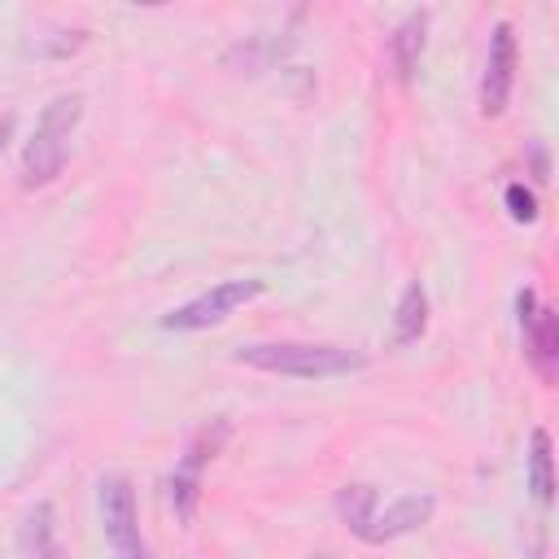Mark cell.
I'll use <instances>...</instances> for the list:
<instances>
[{
  "label": "cell",
  "instance_id": "obj_1",
  "mask_svg": "<svg viewBox=\"0 0 559 559\" xmlns=\"http://www.w3.org/2000/svg\"><path fill=\"white\" fill-rule=\"evenodd\" d=\"M240 367L253 371H271V376H288V380H332V376H349L367 367L362 349H345V345H328V341H262V345H240L231 354Z\"/></svg>",
  "mask_w": 559,
  "mask_h": 559
},
{
  "label": "cell",
  "instance_id": "obj_2",
  "mask_svg": "<svg viewBox=\"0 0 559 559\" xmlns=\"http://www.w3.org/2000/svg\"><path fill=\"white\" fill-rule=\"evenodd\" d=\"M79 118H83V96L79 92H61L44 105V114L35 122V135L22 148V166H17L22 188H48L61 175Z\"/></svg>",
  "mask_w": 559,
  "mask_h": 559
},
{
  "label": "cell",
  "instance_id": "obj_3",
  "mask_svg": "<svg viewBox=\"0 0 559 559\" xmlns=\"http://www.w3.org/2000/svg\"><path fill=\"white\" fill-rule=\"evenodd\" d=\"M227 432H231V428H227V419L218 415V419L201 424L197 437L188 441V450L179 454V463H175V472H170V480H166V493H170V507H175L179 524H192V515H197V498H201V476H205L210 459L223 450Z\"/></svg>",
  "mask_w": 559,
  "mask_h": 559
},
{
  "label": "cell",
  "instance_id": "obj_4",
  "mask_svg": "<svg viewBox=\"0 0 559 559\" xmlns=\"http://www.w3.org/2000/svg\"><path fill=\"white\" fill-rule=\"evenodd\" d=\"M266 293V280H223L214 288H205L201 297L175 306L170 314H162V328L166 332H201V328H214L223 323L227 314H236L240 306H249L253 297Z\"/></svg>",
  "mask_w": 559,
  "mask_h": 559
},
{
  "label": "cell",
  "instance_id": "obj_5",
  "mask_svg": "<svg viewBox=\"0 0 559 559\" xmlns=\"http://www.w3.org/2000/svg\"><path fill=\"white\" fill-rule=\"evenodd\" d=\"M96 502H100V524H105V537L118 555H144V542H140V511H135V485L118 472L100 476L96 485Z\"/></svg>",
  "mask_w": 559,
  "mask_h": 559
},
{
  "label": "cell",
  "instance_id": "obj_6",
  "mask_svg": "<svg viewBox=\"0 0 559 559\" xmlns=\"http://www.w3.org/2000/svg\"><path fill=\"white\" fill-rule=\"evenodd\" d=\"M515 87V31L511 22H498L489 31V57L480 74V118H502Z\"/></svg>",
  "mask_w": 559,
  "mask_h": 559
},
{
  "label": "cell",
  "instance_id": "obj_7",
  "mask_svg": "<svg viewBox=\"0 0 559 559\" xmlns=\"http://www.w3.org/2000/svg\"><path fill=\"white\" fill-rule=\"evenodd\" d=\"M437 511V498L432 493H402L393 498L389 507H376L371 524L362 528V542L367 546H384V542H397L406 533H419Z\"/></svg>",
  "mask_w": 559,
  "mask_h": 559
},
{
  "label": "cell",
  "instance_id": "obj_8",
  "mask_svg": "<svg viewBox=\"0 0 559 559\" xmlns=\"http://www.w3.org/2000/svg\"><path fill=\"white\" fill-rule=\"evenodd\" d=\"M17 559H66V546L57 537V511L52 502H35L22 511L17 533H13Z\"/></svg>",
  "mask_w": 559,
  "mask_h": 559
},
{
  "label": "cell",
  "instance_id": "obj_9",
  "mask_svg": "<svg viewBox=\"0 0 559 559\" xmlns=\"http://www.w3.org/2000/svg\"><path fill=\"white\" fill-rule=\"evenodd\" d=\"M424 31H428V13H411L393 35H389V57H393V70H397V83H411L415 70H419V57H424Z\"/></svg>",
  "mask_w": 559,
  "mask_h": 559
},
{
  "label": "cell",
  "instance_id": "obj_10",
  "mask_svg": "<svg viewBox=\"0 0 559 559\" xmlns=\"http://www.w3.org/2000/svg\"><path fill=\"white\" fill-rule=\"evenodd\" d=\"M520 336H524V349H528L533 367L542 371V380H550L555 376V358H559V319H555V310L537 306L533 310V323Z\"/></svg>",
  "mask_w": 559,
  "mask_h": 559
},
{
  "label": "cell",
  "instance_id": "obj_11",
  "mask_svg": "<svg viewBox=\"0 0 559 559\" xmlns=\"http://www.w3.org/2000/svg\"><path fill=\"white\" fill-rule=\"evenodd\" d=\"M428 332V293L419 280H411L393 306V345H415L419 336Z\"/></svg>",
  "mask_w": 559,
  "mask_h": 559
},
{
  "label": "cell",
  "instance_id": "obj_12",
  "mask_svg": "<svg viewBox=\"0 0 559 559\" xmlns=\"http://www.w3.org/2000/svg\"><path fill=\"white\" fill-rule=\"evenodd\" d=\"M336 515H341V524L354 533V537H362V528L371 524V515H376V507H380V498H376V489L371 485H362V480H354V485H341L336 489Z\"/></svg>",
  "mask_w": 559,
  "mask_h": 559
},
{
  "label": "cell",
  "instance_id": "obj_13",
  "mask_svg": "<svg viewBox=\"0 0 559 559\" xmlns=\"http://www.w3.org/2000/svg\"><path fill=\"white\" fill-rule=\"evenodd\" d=\"M528 489L542 507H550L555 476H550V432L546 428H533V437H528Z\"/></svg>",
  "mask_w": 559,
  "mask_h": 559
},
{
  "label": "cell",
  "instance_id": "obj_14",
  "mask_svg": "<svg viewBox=\"0 0 559 559\" xmlns=\"http://www.w3.org/2000/svg\"><path fill=\"white\" fill-rule=\"evenodd\" d=\"M502 201H507V214L515 218V223H537V197H533V188H524V183H507V192H502Z\"/></svg>",
  "mask_w": 559,
  "mask_h": 559
},
{
  "label": "cell",
  "instance_id": "obj_15",
  "mask_svg": "<svg viewBox=\"0 0 559 559\" xmlns=\"http://www.w3.org/2000/svg\"><path fill=\"white\" fill-rule=\"evenodd\" d=\"M9 135H13V114H4V118H0V153H4Z\"/></svg>",
  "mask_w": 559,
  "mask_h": 559
},
{
  "label": "cell",
  "instance_id": "obj_16",
  "mask_svg": "<svg viewBox=\"0 0 559 559\" xmlns=\"http://www.w3.org/2000/svg\"><path fill=\"white\" fill-rule=\"evenodd\" d=\"M533 166H537V179H546V153H542V144H533Z\"/></svg>",
  "mask_w": 559,
  "mask_h": 559
},
{
  "label": "cell",
  "instance_id": "obj_17",
  "mask_svg": "<svg viewBox=\"0 0 559 559\" xmlns=\"http://www.w3.org/2000/svg\"><path fill=\"white\" fill-rule=\"evenodd\" d=\"M118 559H148V555H118Z\"/></svg>",
  "mask_w": 559,
  "mask_h": 559
},
{
  "label": "cell",
  "instance_id": "obj_18",
  "mask_svg": "<svg viewBox=\"0 0 559 559\" xmlns=\"http://www.w3.org/2000/svg\"><path fill=\"white\" fill-rule=\"evenodd\" d=\"M314 559H332V555H314Z\"/></svg>",
  "mask_w": 559,
  "mask_h": 559
}]
</instances>
